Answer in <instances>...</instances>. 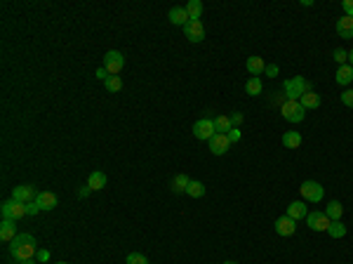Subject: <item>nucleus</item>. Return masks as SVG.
Instances as JSON below:
<instances>
[{
  "label": "nucleus",
  "instance_id": "72a5a7b5",
  "mask_svg": "<svg viewBox=\"0 0 353 264\" xmlns=\"http://www.w3.org/2000/svg\"><path fill=\"white\" fill-rule=\"evenodd\" d=\"M341 102L353 109V90H344V92H341Z\"/></svg>",
  "mask_w": 353,
  "mask_h": 264
},
{
  "label": "nucleus",
  "instance_id": "412c9836",
  "mask_svg": "<svg viewBox=\"0 0 353 264\" xmlns=\"http://www.w3.org/2000/svg\"><path fill=\"white\" fill-rule=\"evenodd\" d=\"M299 104L304 106L306 111H309V109H318V106H320V94L313 92V90H309V92H306L304 97L299 99Z\"/></svg>",
  "mask_w": 353,
  "mask_h": 264
},
{
  "label": "nucleus",
  "instance_id": "9b49d317",
  "mask_svg": "<svg viewBox=\"0 0 353 264\" xmlns=\"http://www.w3.org/2000/svg\"><path fill=\"white\" fill-rule=\"evenodd\" d=\"M275 231H278V236H292L294 231H297V222L292 220V217H287V215H283V217H278L275 220Z\"/></svg>",
  "mask_w": 353,
  "mask_h": 264
},
{
  "label": "nucleus",
  "instance_id": "ea45409f",
  "mask_svg": "<svg viewBox=\"0 0 353 264\" xmlns=\"http://www.w3.org/2000/svg\"><path fill=\"white\" fill-rule=\"evenodd\" d=\"M97 78H99V80H104V83H106V80H109V71H106V68L102 66V68H99V71H97Z\"/></svg>",
  "mask_w": 353,
  "mask_h": 264
},
{
  "label": "nucleus",
  "instance_id": "423d86ee",
  "mask_svg": "<svg viewBox=\"0 0 353 264\" xmlns=\"http://www.w3.org/2000/svg\"><path fill=\"white\" fill-rule=\"evenodd\" d=\"M122 66H125V57H122L118 50H111V52H106V55H104V68H106L111 76L120 74Z\"/></svg>",
  "mask_w": 353,
  "mask_h": 264
},
{
  "label": "nucleus",
  "instance_id": "a18cd8bd",
  "mask_svg": "<svg viewBox=\"0 0 353 264\" xmlns=\"http://www.w3.org/2000/svg\"><path fill=\"white\" fill-rule=\"evenodd\" d=\"M57 264H68V262H57Z\"/></svg>",
  "mask_w": 353,
  "mask_h": 264
},
{
  "label": "nucleus",
  "instance_id": "ddd939ff",
  "mask_svg": "<svg viewBox=\"0 0 353 264\" xmlns=\"http://www.w3.org/2000/svg\"><path fill=\"white\" fill-rule=\"evenodd\" d=\"M306 215H309V208H306L304 201H292L287 205V217H292L294 222L306 220Z\"/></svg>",
  "mask_w": 353,
  "mask_h": 264
},
{
  "label": "nucleus",
  "instance_id": "c85d7f7f",
  "mask_svg": "<svg viewBox=\"0 0 353 264\" xmlns=\"http://www.w3.org/2000/svg\"><path fill=\"white\" fill-rule=\"evenodd\" d=\"M186 196H191V198H203V196H205V186H203V182L191 179L189 189H186Z\"/></svg>",
  "mask_w": 353,
  "mask_h": 264
},
{
  "label": "nucleus",
  "instance_id": "a878e982",
  "mask_svg": "<svg viewBox=\"0 0 353 264\" xmlns=\"http://www.w3.org/2000/svg\"><path fill=\"white\" fill-rule=\"evenodd\" d=\"M283 147L299 149L301 147V135H299V132H285V135H283Z\"/></svg>",
  "mask_w": 353,
  "mask_h": 264
},
{
  "label": "nucleus",
  "instance_id": "20e7f679",
  "mask_svg": "<svg viewBox=\"0 0 353 264\" xmlns=\"http://www.w3.org/2000/svg\"><path fill=\"white\" fill-rule=\"evenodd\" d=\"M299 194H301V198L309 203H318V201H323L325 196V189L318 182H313V179H306L304 184L299 186Z\"/></svg>",
  "mask_w": 353,
  "mask_h": 264
},
{
  "label": "nucleus",
  "instance_id": "9d476101",
  "mask_svg": "<svg viewBox=\"0 0 353 264\" xmlns=\"http://www.w3.org/2000/svg\"><path fill=\"white\" fill-rule=\"evenodd\" d=\"M36 196H38V191L33 189L31 184H21V186H14L12 189V201H17V203H31V201H36Z\"/></svg>",
  "mask_w": 353,
  "mask_h": 264
},
{
  "label": "nucleus",
  "instance_id": "f704fd0d",
  "mask_svg": "<svg viewBox=\"0 0 353 264\" xmlns=\"http://www.w3.org/2000/svg\"><path fill=\"white\" fill-rule=\"evenodd\" d=\"M226 137H229V141H231V144H233V141H240V128H231Z\"/></svg>",
  "mask_w": 353,
  "mask_h": 264
},
{
  "label": "nucleus",
  "instance_id": "58836bf2",
  "mask_svg": "<svg viewBox=\"0 0 353 264\" xmlns=\"http://www.w3.org/2000/svg\"><path fill=\"white\" fill-rule=\"evenodd\" d=\"M36 259H38V262H47V259H49V252L47 250H38Z\"/></svg>",
  "mask_w": 353,
  "mask_h": 264
},
{
  "label": "nucleus",
  "instance_id": "f257e3e1",
  "mask_svg": "<svg viewBox=\"0 0 353 264\" xmlns=\"http://www.w3.org/2000/svg\"><path fill=\"white\" fill-rule=\"evenodd\" d=\"M10 252L17 262H24V259H36L38 255V246H36V238L31 233H17V238L10 241Z\"/></svg>",
  "mask_w": 353,
  "mask_h": 264
},
{
  "label": "nucleus",
  "instance_id": "4be33fe9",
  "mask_svg": "<svg viewBox=\"0 0 353 264\" xmlns=\"http://www.w3.org/2000/svg\"><path fill=\"white\" fill-rule=\"evenodd\" d=\"M189 184H191L189 175H176V177L172 179V191H174V194H186Z\"/></svg>",
  "mask_w": 353,
  "mask_h": 264
},
{
  "label": "nucleus",
  "instance_id": "bb28decb",
  "mask_svg": "<svg viewBox=\"0 0 353 264\" xmlns=\"http://www.w3.org/2000/svg\"><path fill=\"white\" fill-rule=\"evenodd\" d=\"M327 233H330V236H332V238H344V236H346V227L341 224V220H337V222H330Z\"/></svg>",
  "mask_w": 353,
  "mask_h": 264
},
{
  "label": "nucleus",
  "instance_id": "4468645a",
  "mask_svg": "<svg viewBox=\"0 0 353 264\" xmlns=\"http://www.w3.org/2000/svg\"><path fill=\"white\" fill-rule=\"evenodd\" d=\"M36 203H38V208L40 210H55L59 201H57V196L55 194H49V191H38Z\"/></svg>",
  "mask_w": 353,
  "mask_h": 264
},
{
  "label": "nucleus",
  "instance_id": "c9c22d12",
  "mask_svg": "<svg viewBox=\"0 0 353 264\" xmlns=\"http://www.w3.org/2000/svg\"><path fill=\"white\" fill-rule=\"evenodd\" d=\"M38 212H40V208H38V203H36V201L26 203V215H38Z\"/></svg>",
  "mask_w": 353,
  "mask_h": 264
},
{
  "label": "nucleus",
  "instance_id": "37998d69",
  "mask_svg": "<svg viewBox=\"0 0 353 264\" xmlns=\"http://www.w3.org/2000/svg\"><path fill=\"white\" fill-rule=\"evenodd\" d=\"M348 66H353V50L348 52Z\"/></svg>",
  "mask_w": 353,
  "mask_h": 264
},
{
  "label": "nucleus",
  "instance_id": "6e6552de",
  "mask_svg": "<svg viewBox=\"0 0 353 264\" xmlns=\"http://www.w3.org/2000/svg\"><path fill=\"white\" fill-rule=\"evenodd\" d=\"M184 33L189 38L191 43H200L203 38H205V26H203L200 19H191L189 24L184 26Z\"/></svg>",
  "mask_w": 353,
  "mask_h": 264
},
{
  "label": "nucleus",
  "instance_id": "a211bd4d",
  "mask_svg": "<svg viewBox=\"0 0 353 264\" xmlns=\"http://www.w3.org/2000/svg\"><path fill=\"white\" fill-rule=\"evenodd\" d=\"M245 66H247V71H250V74L255 76V78H259V76H262L264 71H266V62H264L262 57H250Z\"/></svg>",
  "mask_w": 353,
  "mask_h": 264
},
{
  "label": "nucleus",
  "instance_id": "c03bdc74",
  "mask_svg": "<svg viewBox=\"0 0 353 264\" xmlns=\"http://www.w3.org/2000/svg\"><path fill=\"white\" fill-rule=\"evenodd\" d=\"M224 264H236V262H233V259H229V262H224Z\"/></svg>",
  "mask_w": 353,
  "mask_h": 264
},
{
  "label": "nucleus",
  "instance_id": "c756f323",
  "mask_svg": "<svg viewBox=\"0 0 353 264\" xmlns=\"http://www.w3.org/2000/svg\"><path fill=\"white\" fill-rule=\"evenodd\" d=\"M104 85H106V90H109V92H120L122 78H120V76H109V80H106Z\"/></svg>",
  "mask_w": 353,
  "mask_h": 264
},
{
  "label": "nucleus",
  "instance_id": "1a4fd4ad",
  "mask_svg": "<svg viewBox=\"0 0 353 264\" xmlns=\"http://www.w3.org/2000/svg\"><path fill=\"white\" fill-rule=\"evenodd\" d=\"M330 222L332 220H330L325 212H309V215H306V224H309V229H313V231H327Z\"/></svg>",
  "mask_w": 353,
  "mask_h": 264
},
{
  "label": "nucleus",
  "instance_id": "aec40b11",
  "mask_svg": "<svg viewBox=\"0 0 353 264\" xmlns=\"http://www.w3.org/2000/svg\"><path fill=\"white\" fill-rule=\"evenodd\" d=\"M335 80L339 83V85H351L353 83V66H348V64L339 66V71L335 74Z\"/></svg>",
  "mask_w": 353,
  "mask_h": 264
},
{
  "label": "nucleus",
  "instance_id": "f03ea898",
  "mask_svg": "<svg viewBox=\"0 0 353 264\" xmlns=\"http://www.w3.org/2000/svg\"><path fill=\"white\" fill-rule=\"evenodd\" d=\"M311 90V83L306 78H301V76H294V78H287L285 83H283V92H285V99H301L306 92Z\"/></svg>",
  "mask_w": 353,
  "mask_h": 264
},
{
  "label": "nucleus",
  "instance_id": "7ed1b4c3",
  "mask_svg": "<svg viewBox=\"0 0 353 264\" xmlns=\"http://www.w3.org/2000/svg\"><path fill=\"white\" fill-rule=\"evenodd\" d=\"M280 113H283V118H285L287 123H301L306 118V109L299 104L297 99H283Z\"/></svg>",
  "mask_w": 353,
  "mask_h": 264
},
{
  "label": "nucleus",
  "instance_id": "a19ab883",
  "mask_svg": "<svg viewBox=\"0 0 353 264\" xmlns=\"http://www.w3.org/2000/svg\"><path fill=\"white\" fill-rule=\"evenodd\" d=\"M90 191H92V189H90V186H87V184H85V186H80V191H78V196H80V198H85V196H87V194H90Z\"/></svg>",
  "mask_w": 353,
  "mask_h": 264
},
{
  "label": "nucleus",
  "instance_id": "473e14b6",
  "mask_svg": "<svg viewBox=\"0 0 353 264\" xmlns=\"http://www.w3.org/2000/svg\"><path fill=\"white\" fill-rule=\"evenodd\" d=\"M278 74H280L278 64H266V71H264V76H268V78H275Z\"/></svg>",
  "mask_w": 353,
  "mask_h": 264
},
{
  "label": "nucleus",
  "instance_id": "f8f14e48",
  "mask_svg": "<svg viewBox=\"0 0 353 264\" xmlns=\"http://www.w3.org/2000/svg\"><path fill=\"white\" fill-rule=\"evenodd\" d=\"M207 144H210V151H212L214 156H224L226 151H229V147H231V141H229L226 135H214Z\"/></svg>",
  "mask_w": 353,
  "mask_h": 264
},
{
  "label": "nucleus",
  "instance_id": "5701e85b",
  "mask_svg": "<svg viewBox=\"0 0 353 264\" xmlns=\"http://www.w3.org/2000/svg\"><path fill=\"white\" fill-rule=\"evenodd\" d=\"M325 215H327L332 222L341 220V215H344V205H341L339 201H330L327 203V210H325Z\"/></svg>",
  "mask_w": 353,
  "mask_h": 264
},
{
  "label": "nucleus",
  "instance_id": "39448f33",
  "mask_svg": "<svg viewBox=\"0 0 353 264\" xmlns=\"http://www.w3.org/2000/svg\"><path fill=\"white\" fill-rule=\"evenodd\" d=\"M193 135H195V139L210 141L214 135H217V130H214V121H212V118H200V121H195Z\"/></svg>",
  "mask_w": 353,
  "mask_h": 264
},
{
  "label": "nucleus",
  "instance_id": "2f4dec72",
  "mask_svg": "<svg viewBox=\"0 0 353 264\" xmlns=\"http://www.w3.org/2000/svg\"><path fill=\"white\" fill-rule=\"evenodd\" d=\"M332 57H335L337 64H341V66H344V64H346V59H348V52H346V50H341V47H337Z\"/></svg>",
  "mask_w": 353,
  "mask_h": 264
},
{
  "label": "nucleus",
  "instance_id": "4c0bfd02",
  "mask_svg": "<svg viewBox=\"0 0 353 264\" xmlns=\"http://www.w3.org/2000/svg\"><path fill=\"white\" fill-rule=\"evenodd\" d=\"M229 118H231V125H233V128H238V125L243 123V113H240V111H236V113H231V116H229Z\"/></svg>",
  "mask_w": 353,
  "mask_h": 264
},
{
  "label": "nucleus",
  "instance_id": "7c9ffc66",
  "mask_svg": "<svg viewBox=\"0 0 353 264\" xmlns=\"http://www.w3.org/2000/svg\"><path fill=\"white\" fill-rule=\"evenodd\" d=\"M128 264H148V259H146V255H141V252H130Z\"/></svg>",
  "mask_w": 353,
  "mask_h": 264
},
{
  "label": "nucleus",
  "instance_id": "0eeeda50",
  "mask_svg": "<svg viewBox=\"0 0 353 264\" xmlns=\"http://www.w3.org/2000/svg\"><path fill=\"white\" fill-rule=\"evenodd\" d=\"M0 212H3V220H14L17 222L19 217L26 215V205L24 203H17V201H5L0 205Z\"/></svg>",
  "mask_w": 353,
  "mask_h": 264
},
{
  "label": "nucleus",
  "instance_id": "393cba45",
  "mask_svg": "<svg viewBox=\"0 0 353 264\" xmlns=\"http://www.w3.org/2000/svg\"><path fill=\"white\" fill-rule=\"evenodd\" d=\"M245 92L250 94V97H259V94L264 92L262 80H259V78H255V76H252V78L247 80V85H245Z\"/></svg>",
  "mask_w": 353,
  "mask_h": 264
},
{
  "label": "nucleus",
  "instance_id": "6ab92c4d",
  "mask_svg": "<svg viewBox=\"0 0 353 264\" xmlns=\"http://www.w3.org/2000/svg\"><path fill=\"white\" fill-rule=\"evenodd\" d=\"M14 238H17L14 220H3V224H0V241H14Z\"/></svg>",
  "mask_w": 353,
  "mask_h": 264
},
{
  "label": "nucleus",
  "instance_id": "f3484780",
  "mask_svg": "<svg viewBox=\"0 0 353 264\" xmlns=\"http://www.w3.org/2000/svg\"><path fill=\"white\" fill-rule=\"evenodd\" d=\"M106 182H109V177H106L102 170L90 172V177H87V186H90L92 191H102L104 186H106Z\"/></svg>",
  "mask_w": 353,
  "mask_h": 264
},
{
  "label": "nucleus",
  "instance_id": "b1692460",
  "mask_svg": "<svg viewBox=\"0 0 353 264\" xmlns=\"http://www.w3.org/2000/svg\"><path fill=\"white\" fill-rule=\"evenodd\" d=\"M231 118L229 116H217L214 118V130H217V135H229V130H231Z\"/></svg>",
  "mask_w": 353,
  "mask_h": 264
},
{
  "label": "nucleus",
  "instance_id": "e433bc0d",
  "mask_svg": "<svg viewBox=\"0 0 353 264\" xmlns=\"http://www.w3.org/2000/svg\"><path fill=\"white\" fill-rule=\"evenodd\" d=\"M344 17H351L353 19V0H344Z\"/></svg>",
  "mask_w": 353,
  "mask_h": 264
},
{
  "label": "nucleus",
  "instance_id": "cd10ccee",
  "mask_svg": "<svg viewBox=\"0 0 353 264\" xmlns=\"http://www.w3.org/2000/svg\"><path fill=\"white\" fill-rule=\"evenodd\" d=\"M186 12H189L191 19H200L203 17V3L200 0H189V3H186Z\"/></svg>",
  "mask_w": 353,
  "mask_h": 264
},
{
  "label": "nucleus",
  "instance_id": "79ce46f5",
  "mask_svg": "<svg viewBox=\"0 0 353 264\" xmlns=\"http://www.w3.org/2000/svg\"><path fill=\"white\" fill-rule=\"evenodd\" d=\"M17 264H38L36 259H24V262H17Z\"/></svg>",
  "mask_w": 353,
  "mask_h": 264
},
{
  "label": "nucleus",
  "instance_id": "2eb2a0df",
  "mask_svg": "<svg viewBox=\"0 0 353 264\" xmlns=\"http://www.w3.org/2000/svg\"><path fill=\"white\" fill-rule=\"evenodd\" d=\"M337 36L344 38V40H348V38H353V19L351 17H341L337 19Z\"/></svg>",
  "mask_w": 353,
  "mask_h": 264
},
{
  "label": "nucleus",
  "instance_id": "dca6fc26",
  "mask_svg": "<svg viewBox=\"0 0 353 264\" xmlns=\"http://www.w3.org/2000/svg\"><path fill=\"white\" fill-rule=\"evenodd\" d=\"M167 19H170L174 26H186L191 21L189 12H186V7H172L170 14H167Z\"/></svg>",
  "mask_w": 353,
  "mask_h": 264
}]
</instances>
